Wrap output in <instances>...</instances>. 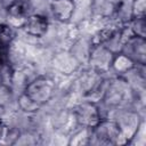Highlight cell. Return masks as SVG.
<instances>
[{
    "label": "cell",
    "mask_w": 146,
    "mask_h": 146,
    "mask_svg": "<svg viewBox=\"0 0 146 146\" xmlns=\"http://www.w3.org/2000/svg\"><path fill=\"white\" fill-rule=\"evenodd\" d=\"M146 0H132L131 1V15L132 17L145 16Z\"/></svg>",
    "instance_id": "obj_18"
},
{
    "label": "cell",
    "mask_w": 146,
    "mask_h": 146,
    "mask_svg": "<svg viewBox=\"0 0 146 146\" xmlns=\"http://www.w3.org/2000/svg\"><path fill=\"white\" fill-rule=\"evenodd\" d=\"M114 56L115 52L110 47L102 43H92L89 51L88 64L92 70L103 74L111 71Z\"/></svg>",
    "instance_id": "obj_4"
},
{
    "label": "cell",
    "mask_w": 146,
    "mask_h": 146,
    "mask_svg": "<svg viewBox=\"0 0 146 146\" xmlns=\"http://www.w3.org/2000/svg\"><path fill=\"white\" fill-rule=\"evenodd\" d=\"M136 67V64L123 52H117L114 56L113 63H112V67L111 70H113L117 75H124L127 73H130L133 68Z\"/></svg>",
    "instance_id": "obj_12"
},
{
    "label": "cell",
    "mask_w": 146,
    "mask_h": 146,
    "mask_svg": "<svg viewBox=\"0 0 146 146\" xmlns=\"http://www.w3.org/2000/svg\"><path fill=\"white\" fill-rule=\"evenodd\" d=\"M16 36L14 26L7 23H1L0 24V46L8 47L13 43L14 39Z\"/></svg>",
    "instance_id": "obj_14"
},
{
    "label": "cell",
    "mask_w": 146,
    "mask_h": 146,
    "mask_svg": "<svg viewBox=\"0 0 146 146\" xmlns=\"http://www.w3.org/2000/svg\"><path fill=\"white\" fill-rule=\"evenodd\" d=\"M115 6L111 0H95L92 3L94 11L102 17H111L115 13Z\"/></svg>",
    "instance_id": "obj_13"
},
{
    "label": "cell",
    "mask_w": 146,
    "mask_h": 146,
    "mask_svg": "<svg viewBox=\"0 0 146 146\" xmlns=\"http://www.w3.org/2000/svg\"><path fill=\"white\" fill-rule=\"evenodd\" d=\"M123 143L120 128L115 120L102 119L90 129V144L116 145Z\"/></svg>",
    "instance_id": "obj_1"
},
{
    "label": "cell",
    "mask_w": 146,
    "mask_h": 146,
    "mask_svg": "<svg viewBox=\"0 0 146 146\" xmlns=\"http://www.w3.org/2000/svg\"><path fill=\"white\" fill-rule=\"evenodd\" d=\"M55 90H56L55 81L49 76L41 75L29 82L23 92H25L38 105L42 106L52 98Z\"/></svg>",
    "instance_id": "obj_2"
},
{
    "label": "cell",
    "mask_w": 146,
    "mask_h": 146,
    "mask_svg": "<svg viewBox=\"0 0 146 146\" xmlns=\"http://www.w3.org/2000/svg\"><path fill=\"white\" fill-rule=\"evenodd\" d=\"M119 39L120 44L122 46L121 52L127 55L136 65L144 66L146 63V41L145 38L133 35L132 33L128 34V36Z\"/></svg>",
    "instance_id": "obj_3"
},
{
    "label": "cell",
    "mask_w": 146,
    "mask_h": 146,
    "mask_svg": "<svg viewBox=\"0 0 146 146\" xmlns=\"http://www.w3.org/2000/svg\"><path fill=\"white\" fill-rule=\"evenodd\" d=\"M82 129L75 132L70 140V145H89L90 144V129L81 127Z\"/></svg>",
    "instance_id": "obj_17"
},
{
    "label": "cell",
    "mask_w": 146,
    "mask_h": 146,
    "mask_svg": "<svg viewBox=\"0 0 146 146\" xmlns=\"http://www.w3.org/2000/svg\"><path fill=\"white\" fill-rule=\"evenodd\" d=\"M127 89L128 84L120 81H113L105 91L104 100L108 103V105H119L123 102Z\"/></svg>",
    "instance_id": "obj_11"
},
{
    "label": "cell",
    "mask_w": 146,
    "mask_h": 146,
    "mask_svg": "<svg viewBox=\"0 0 146 146\" xmlns=\"http://www.w3.org/2000/svg\"><path fill=\"white\" fill-rule=\"evenodd\" d=\"M17 104H18L19 108L23 112H25V113H34V112H38V110L41 107L35 102H33L25 92H22L19 95L18 100H17Z\"/></svg>",
    "instance_id": "obj_16"
},
{
    "label": "cell",
    "mask_w": 146,
    "mask_h": 146,
    "mask_svg": "<svg viewBox=\"0 0 146 146\" xmlns=\"http://www.w3.org/2000/svg\"><path fill=\"white\" fill-rule=\"evenodd\" d=\"M128 27L132 32V34L137 36L145 38L146 36V23H145V16L143 17H132L129 21Z\"/></svg>",
    "instance_id": "obj_15"
},
{
    "label": "cell",
    "mask_w": 146,
    "mask_h": 146,
    "mask_svg": "<svg viewBox=\"0 0 146 146\" xmlns=\"http://www.w3.org/2000/svg\"><path fill=\"white\" fill-rule=\"evenodd\" d=\"M3 87V82H2V80H1V78H0V89Z\"/></svg>",
    "instance_id": "obj_22"
},
{
    "label": "cell",
    "mask_w": 146,
    "mask_h": 146,
    "mask_svg": "<svg viewBox=\"0 0 146 146\" xmlns=\"http://www.w3.org/2000/svg\"><path fill=\"white\" fill-rule=\"evenodd\" d=\"M50 10L54 18L60 23L68 22L75 10L74 0H51Z\"/></svg>",
    "instance_id": "obj_9"
},
{
    "label": "cell",
    "mask_w": 146,
    "mask_h": 146,
    "mask_svg": "<svg viewBox=\"0 0 146 146\" xmlns=\"http://www.w3.org/2000/svg\"><path fill=\"white\" fill-rule=\"evenodd\" d=\"M123 139V143H128L132 139L137 133L140 127V117L136 112H125L123 113L119 120H115Z\"/></svg>",
    "instance_id": "obj_6"
},
{
    "label": "cell",
    "mask_w": 146,
    "mask_h": 146,
    "mask_svg": "<svg viewBox=\"0 0 146 146\" xmlns=\"http://www.w3.org/2000/svg\"><path fill=\"white\" fill-rule=\"evenodd\" d=\"M9 65V55H8V47L0 46V71Z\"/></svg>",
    "instance_id": "obj_19"
},
{
    "label": "cell",
    "mask_w": 146,
    "mask_h": 146,
    "mask_svg": "<svg viewBox=\"0 0 146 146\" xmlns=\"http://www.w3.org/2000/svg\"><path fill=\"white\" fill-rule=\"evenodd\" d=\"M102 74L96 72L95 70H90V71H86L81 78H80V88L82 90V92L84 95H92L96 91L99 90L100 86H102Z\"/></svg>",
    "instance_id": "obj_10"
},
{
    "label": "cell",
    "mask_w": 146,
    "mask_h": 146,
    "mask_svg": "<svg viewBox=\"0 0 146 146\" xmlns=\"http://www.w3.org/2000/svg\"><path fill=\"white\" fill-rule=\"evenodd\" d=\"M5 115V107L2 104H0V120L2 119V116Z\"/></svg>",
    "instance_id": "obj_21"
},
{
    "label": "cell",
    "mask_w": 146,
    "mask_h": 146,
    "mask_svg": "<svg viewBox=\"0 0 146 146\" xmlns=\"http://www.w3.org/2000/svg\"><path fill=\"white\" fill-rule=\"evenodd\" d=\"M73 117L80 127L94 128L103 117L98 105L95 102L87 100L78 104L73 108Z\"/></svg>",
    "instance_id": "obj_5"
},
{
    "label": "cell",
    "mask_w": 146,
    "mask_h": 146,
    "mask_svg": "<svg viewBox=\"0 0 146 146\" xmlns=\"http://www.w3.org/2000/svg\"><path fill=\"white\" fill-rule=\"evenodd\" d=\"M49 22L44 15L41 14H30L25 19L22 29L24 32L33 38H41L48 31Z\"/></svg>",
    "instance_id": "obj_7"
},
{
    "label": "cell",
    "mask_w": 146,
    "mask_h": 146,
    "mask_svg": "<svg viewBox=\"0 0 146 146\" xmlns=\"http://www.w3.org/2000/svg\"><path fill=\"white\" fill-rule=\"evenodd\" d=\"M7 131H8L7 125L2 122V120H0V140H1L2 138H6V136H7Z\"/></svg>",
    "instance_id": "obj_20"
},
{
    "label": "cell",
    "mask_w": 146,
    "mask_h": 146,
    "mask_svg": "<svg viewBox=\"0 0 146 146\" xmlns=\"http://www.w3.org/2000/svg\"><path fill=\"white\" fill-rule=\"evenodd\" d=\"M31 6L29 0H14L7 6V17L10 21V25L15 26L17 22L21 23V27L23 26L25 19L30 15Z\"/></svg>",
    "instance_id": "obj_8"
}]
</instances>
